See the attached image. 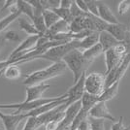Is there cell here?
Here are the masks:
<instances>
[{
	"label": "cell",
	"mask_w": 130,
	"mask_h": 130,
	"mask_svg": "<svg viewBox=\"0 0 130 130\" xmlns=\"http://www.w3.org/2000/svg\"><path fill=\"white\" fill-rule=\"evenodd\" d=\"M82 109V102L81 100L78 101L76 103L70 105L65 111V116L63 119L61 120L59 123L58 129L57 130H69L71 124L73 123L74 119H76L77 115L79 114V112Z\"/></svg>",
	"instance_id": "ba28073f"
},
{
	"label": "cell",
	"mask_w": 130,
	"mask_h": 130,
	"mask_svg": "<svg viewBox=\"0 0 130 130\" xmlns=\"http://www.w3.org/2000/svg\"><path fill=\"white\" fill-rule=\"evenodd\" d=\"M130 9V0H122L118 5V12L119 15H125Z\"/></svg>",
	"instance_id": "4dcf8cb0"
},
{
	"label": "cell",
	"mask_w": 130,
	"mask_h": 130,
	"mask_svg": "<svg viewBox=\"0 0 130 130\" xmlns=\"http://www.w3.org/2000/svg\"><path fill=\"white\" fill-rule=\"evenodd\" d=\"M102 53H104L103 49H102L101 45L98 43L95 46H93L92 48H90V49L85 51L83 53V55H84V58H85V60L87 61V63L88 64H91L92 62L94 61V59L97 56H99Z\"/></svg>",
	"instance_id": "d6986e66"
},
{
	"label": "cell",
	"mask_w": 130,
	"mask_h": 130,
	"mask_svg": "<svg viewBox=\"0 0 130 130\" xmlns=\"http://www.w3.org/2000/svg\"><path fill=\"white\" fill-rule=\"evenodd\" d=\"M98 13H99V18L107 22L109 24H119L120 23L118 18L115 16L112 10L109 8L108 5L102 2H98Z\"/></svg>",
	"instance_id": "7c38bea8"
},
{
	"label": "cell",
	"mask_w": 130,
	"mask_h": 130,
	"mask_svg": "<svg viewBox=\"0 0 130 130\" xmlns=\"http://www.w3.org/2000/svg\"><path fill=\"white\" fill-rule=\"evenodd\" d=\"M66 69H67V66L63 61L55 62L45 69L35 71V72L30 73L29 75H27L23 81V85L25 87H31V86H36L39 84H43L47 80L61 76Z\"/></svg>",
	"instance_id": "6da1fadb"
},
{
	"label": "cell",
	"mask_w": 130,
	"mask_h": 130,
	"mask_svg": "<svg viewBox=\"0 0 130 130\" xmlns=\"http://www.w3.org/2000/svg\"><path fill=\"white\" fill-rule=\"evenodd\" d=\"M3 75L9 80H18L22 77V71L17 64L10 65L3 71Z\"/></svg>",
	"instance_id": "d4e9b609"
},
{
	"label": "cell",
	"mask_w": 130,
	"mask_h": 130,
	"mask_svg": "<svg viewBox=\"0 0 130 130\" xmlns=\"http://www.w3.org/2000/svg\"><path fill=\"white\" fill-rule=\"evenodd\" d=\"M43 12L38 11V10H34V20L32 21V23L34 26L36 27V29L39 31L41 36H45L46 33L48 32V28L46 26V23L42 16Z\"/></svg>",
	"instance_id": "ffe728a7"
},
{
	"label": "cell",
	"mask_w": 130,
	"mask_h": 130,
	"mask_svg": "<svg viewBox=\"0 0 130 130\" xmlns=\"http://www.w3.org/2000/svg\"><path fill=\"white\" fill-rule=\"evenodd\" d=\"M88 120H89V124H90V129L91 130H105L104 119H93V118L88 117Z\"/></svg>",
	"instance_id": "f1b7e54d"
},
{
	"label": "cell",
	"mask_w": 130,
	"mask_h": 130,
	"mask_svg": "<svg viewBox=\"0 0 130 130\" xmlns=\"http://www.w3.org/2000/svg\"><path fill=\"white\" fill-rule=\"evenodd\" d=\"M4 37H5L6 41H12V42H20V41H22L19 33L16 32V31H13V30L6 32Z\"/></svg>",
	"instance_id": "836d02e7"
},
{
	"label": "cell",
	"mask_w": 130,
	"mask_h": 130,
	"mask_svg": "<svg viewBox=\"0 0 130 130\" xmlns=\"http://www.w3.org/2000/svg\"><path fill=\"white\" fill-rule=\"evenodd\" d=\"M21 15H22V13L19 11V12H16V13H11L10 15H8L4 19H2L0 21V32L3 31L4 29H6L13 22H15L16 20H18Z\"/></svg>",
	"instance_id": "484cf974"
},
{
	"label": "cell",
	"mask_w": 130,
	"mask_h": 130,
	"mask_svg": "<svg viewBox=\"0 0 130 130\" xmlns=\"http://www.w3.org/2000/svg\"><path fill=\"white\" fill-rule=\"evenodd\" d=\"M17 7L22 14L26 15L31 21L34 20V8L28 3V1L17 0Z\"/></svg>",
	"instance_id": "603a6c76"
},
{
	"label": "cell",
	"mask_w": 130,
	"mask_h": 130,
	"mask_svg": "<svg viewBox=\"0 0 130 130\" xmlns=\"http://www.w3.org/2000/svg\"><path fill=\"white\" fill-rule=\"evenodd\" d=\"M40 37H41L40 35L28 36L25 40L22 41L21 44L12 52L11 54L8 57V59H15V58H19L21 56L25 55L27 53H29L30 51H32L34 49V47L36 46V44H37Z\"/></svg>",
	"instance_id": "52a82bcc"
},
{
	"label": "cell",
	"mask_w": 130,
	"mask_h": 130,
	"mask_svg": "<svg viewBox=\"0 0 130 130\" xmlns=\"http://www.w3.org/2000/svg\"><path fill=\"white\" fill-rule=\"evenodd\" d=\"M129 33H130V29H129Z\"/></svg>",
	"instance_id": "60d3db41"
},
{
	"label": "cell",
	"mask_w": 130,
	"mask_h": 130,
	"mask_svg": "<svg viewBox=\"0 0 130 130\" xmlns=\"http://www.w3.org/2000/svg\"><path fill=\"white\" fill-rule=\"evenodd\" d=\"M38 128L39 125L37 123V119L34 117H30L26 119V122L22 130H37Z\"/></svg>",
	"instance_id": "f546056e"
},
{
	"label": "cell",
	"mask_w": 130,
	"mask_h": 130,
	"mask_svg": "<svg viewBox=\"0 0 130 130\" xmlns=\"http://www.w3.org/2000/svg\"><path fill=\"white\" fill-rule=\"evenodd\" d=\"M119 82L114 84L112 87L106 88L104 92L99 96V102L102 101V102H107L109 100L113 99L114 97L117 96L118 91H119Z\"/></svg>",
	"instance_id": "7402d4cb"
},
{
	"label": "cell",
	"mask_w": 130,
	"mask_h": 130,
	"mask_svg": "<svg viewBox=\"0 0 130 130\" xmlns=\"http://www.w3.org/2000/svg\"><path fill=\"white\" fill-rule=\"evenodd\" d=\"M87 4L89 14H91L93 16L99 17V13H98V1L89 0V1H87Z\"/></svg>",
	"instance_id": "d6a6232c"
},
{
	"label": "cell",
	"mask_w": 130,
	"mask_h": 130,
	"mask_svg": "<svg viewBox=\"0 0 130 130\" xmlns=\"http://www.w3.org/2000/svg\"><path fill=\"white\" fill-rule=\"evenodd\" d=\"M89 118H93V119H106V120H111L114 121L115 117L110 113L108 107L106 105V102H98L93 108L90 110L89 114H88Z\"/></svg>",
	"instance_id": "30bf717a"
},
{
	"label": "cell",
	"mask_w": 130,
	"mask_h": 130,
	"mask_svg": "<svg viewBox=\"0 0 130 130\" xmlns=\"http://www.w3.org/2000/svg\"><path fill=\"white\" fill-rule=\"evenodd\" d=\"M111 130H130V125L129 126H124V124H123V117H120L118 122L112 124Z\"/></svg>",
	"instance_id": "e575fe53"
},
{
	"label": "cell",
	"mask_w": 130,
	"mask_h": 130,
	"mask_svg": "<svg viewBox=\"0 0 130 130\" xmlns=\"http://www.w3.org/2000/svg\"><path fill=\"white\" fill-rule=\"evenodd\" d=\"M87 17V16H86ZM86 17H83V18H78V19H74L73 22L70 23V32L73 34H78V33L82 32L85 29V18Z\"/></svg>",
	"instance_id": "4316f807"
},
{
	"label": "cell",
	"mask_w": 130,
	"mask_h": 130,
	"mask_svg": "<svg viewBox=\"0 0 130 130\" xmlns=\"http://www.w3.org/2000/svg\"><path fill=\"white\" fill-rule=\"evenodd\" d=\"M42 16H43V19L44 21H45V23H46V26H47L48 29L60 21V18L53 10H45L42 13Z\"/></svg>",
	"instance_id": "cb8c5ba5"
},
{
	"label": "cell",
	"mask_w": 130,
	"mask_h": 130,
	"mask_svg": "<svg viewBox=\"0 0 130 130\" xmlns=\"http://www.w3.org/2000/svg\"><path fill=\"white\" fill-rule=\"evenodd\" d=\"M18 22H19V25L21 27V29L23 30L25 33L29 34L30 36H37V35H40L39 31L36 29V27L34 26V24L29 22L27 20H24V19H22V18H19L18 19ZM41 36V35H40Z\"/></svg>",
	"instance_id": "44dd1931"
},
{
	"label": "cell",
	"mask_w": 130,
	"mask_h": 130,
	"mask_svg": "<svg viewBox=\"0 0 130 130\" xmlns=\"http://www.w3.org/2000/svg\"><path fill=\"white\" fill-rule=\"evenodd\" d=\"M73 3H74V1H72V0H60V8H62V9H68V10H70L72 5H73Z\"/></svg>",
	"instance_id": "74e56055"
},
{
	"label": "cell",
	"mask_w": 130,
	"mask_h": 130,
	"mask_svg": "<svg viewBox=\"0 0 130 130\" xmlns=\"http://www.w3.org/2000/svg\"><path fill=\"white\" fill-rule=\"evenodd\" d=\"M122 59H123V57L119 56V54L114 51V49L107 51L105 53V62H106V73H105V75H107L114 68L121 64Z\"/></svg>",
	"instance_id": "4fadbf2b"
},
{
	"label": "cell",
	"mask_w": 130,
	"mask_h": 130,
	"mask_svg": "<svg viewBox=\"0 0 130 130\" xmlns=\"http://www.w3.org/2000/svg\"><path fill=\"white\" fill-rule=\"evenodd\" d=\"M70 32V24L65 21L60 20L54 25L48 29V32L46 33L45 36H52V35H56L60 33H68Z\"/></svg>",
	"instance_id": "e0dca14e"
},
{
	"label": "cell",
	"mask_w": 130,
	"mask_h": 130,
	"mask_svg": "<svg viewBox=\"0 0 130 130\" xmlns=\"http://www.w3.org/2000/svg\"><path fill=\"white\" fill-rule=\"evenodd\" d=\"M81 102H82V110H84L85 112H87V113L89 114L90 110L99 102V97L91 95V94H89L87 92H85L84 96L81 99Z\"/></svg>",
	"instance_id": "ac0fdd59"
},
{
	"label": "cell",
	"mask_w": 130,
	"mask_h": 130,
	"mask_svg": "<svg viewBox=\"0 0 130 130\" xmlns=\"http://www.w3.org/2000/svg\"><path fill=\"white\" fill-rule=\"evenodd\" d=\"M59 121H56V120H51L48 123L44 125L45 126V130H57L58 129V126H59Z\"/></svg>",
	"instance_id": "d590c367"
},
{
	"label": "cell",
	"mask_w": 130,
	"mask_h": 130,
	"mask_svg": "<svg viewBox=\"0 0 130 130\" xmlns=\"http://www.w3.org/2000/svg\"><path fill=\"white\" fill-rule=\"evenodd\" d=\"M67 97V93L59 95L57 97H50V98H41L31 102H22V103H12V104H0V109H16L14 114H26L33 110H36L39 107L49 104L54 101H57L59 99Z\"/></svg>",
	"instance_id": "3957f363"
},
{
	"label": "cell",
	"mask_w": 130,
	"mask_h": 130,
	"mask_svg": "<svg viewBox=\"0 0 130 130\" xmlns=\"http://www.w3.org/2000/svg\"><path fill=\"white\" fill-rule=\"evenodd\" d=\"M119 43L120 42H119L117 39H115L107 31H102L99 33V44L101 45L104 53H106L109 50L114 49Z\"/></svg>",
	"instance_id": "9a60e30c"
},
{
	"label": "cell",
	"mask_w": 130,
	"mask_h": 130,
	"mask_svg": "<svg viewBox=\"0 0 130 130\" xmlns=\"http://www.w3.org/2000/svg\"><path fill=\"white\" fill-rule=\"evenodd\" d=\"M75 2H76L77 6H78L84 13H87V14L89 13V12H88V8H87V1H86V0H75Z\"/></svg>",
	"instance_id": "8d00e7d4"
},
{
	"label": "cell",
	"mask_w": 130,
	"mask_h": 130,
	"mask_svg": "<svg viewBox=\"0 0 130 130\" xmlns=\"http://www.w3.org/2000/svg\"><path fill=\"white\" fill-rule=\"evenodd\" d=\"M70 12L71 14H72V16H73V18L74 19H78V18H83V17H86L87 15V13H84V12L82 11L81 9L77 6L76 2L74 1V3H73V5H72V7H71L70 9ZM89 14V13H88Z\"/></svg>",
	"instance_id": "1f68e13d"
},
{
	"label": "cell",
	"mask_w": 130,
	"mask_h": 130,
	"mask_svg": "<svg viewBox=\"0 0 130 130\" xmlns=\"http://www.w3.org/2000/svg\"><path fill=\"white\" fill-rule=\"evenodd\" d=\"M99 33L100 32H92L90 35H88L83 40H80V45H79V51L84 53L85 51L90 49L93 46H95L96 44L99 43Z\"/></svg>",
	"instance_id": "2e32d148"
},
{
	"label": "cell",
	"mask_w": 130,
	"mask_h": 130,
	"mask_svg": "<svg viewBox=\"0 0 130 130\" xmlns=\"http://www.w3.org/2000/svg\"><path fill=\"white\" fill-rule=\"evenodd\" d=\"M0 119L5 130H16L22 119H27L25 114H4L0 111Z\"/></svg>",
	"instance_id": "9c48e42d"
},
{
	"label": "cell",
	"mask_w": 130,
	"mask_h": 130,
	"mask_svg": "<svg viewBox=\"0 0 130 130\" xmlns=\"http://www.w3.org/2000/svg\"><path fill=\"white\" fill-rule=\"evenodd\" d=\"M63 62L66 64L67 68L73 73L74 84L79 81L85 73H87V69L90 65L85 60L83 53L79 50H74L70 52L63 58Z\"/></svg>",
	"instance_id": "7a4b0ae2"
},
{
	"label": "cell",
	"mask_w": 130,
	"mask_h": 130,
	"mask_svg": "<svg viewBox=\"0 0 130 130\" xmlns=\"http://www.w3.org/2000/svg\"><path fill=\"white\" fill-rule=\"evenodd\" d=\"M76 130H80V129H79V128H77V129Z\"/></svg>",
	"instance_id": "ab89813d"
},
{
	"label": "cell",
	"mask_w": 130,
	"mask_h": 130,
	"mask_svg": "<svg viewBox=\"0 0 130 130\" xmlns=\"http://www.w3.org/2000/svg\"><path fill=\"white\" fill-rule=\"evenodd\" d=\"M105 83H106L105 74L95 73V72L90 73L86 76V81H85L86 92L99 97L105 90Z\"/></svg>",
	"instance_id": "5b68a950"
},
{
	"label": "cell",
	"mask_w": 130,
	"mask_h": 130,
	"mask_svg": "<svg viewBox=\"0 0 130 130\" xmlns=\"http://www.w3.org/2000/svg\"><path fill=\"white\" fill-rule=\"evenodd\" d=\"M107 32H109L115 39H117L119 42H124L127 34L129 31H127L125 25L119 23V24H108Z\"/></svg>",
	"instance_id": "5bb4252c"
},
{
	"label": "cell",
	"mask_w": 130,
	"mask_h": 130,
	"mask_svg": "<svg viewBox=\"0 0 130 130\" xmlns=\"http://www.w3.org/2000/svg\"><path fill=\"white\" fill-rule=\"evenodd\" d=\"M79 45H80V40H73L69 43L64 44V45H60V46L50 49L45 54L38 56L37 59H39V58L47 59L54 62V63L63 61V58L70 52L79 49Z\"/></svg>",
	"instance_id": "277c9868"
},
{
	"label": "cell",
	"mask_w": 130,
	"mask_h": 130,
	"mask_svg": "<svg viewBox=\"0 0 130 130\" xmlns=\"http://www.w3.org/2000/svg\"><path fill=\"white\" fill-rule=\"evenodd\" d=\"M0 130H5V128H4V125H3V122H2L1 119H0Z\"/></svg>",
	"instance_id": "f35d334b"
},
{
	"label": "cell",
	"mask_w": 130,
	"mask_h": 130,
	"mask_svg": "<svg viewBox=\"0 0 130 130\" xmlns=\"http://www.w3.org/2000/svg\"><path fill=\"white\" fill-rule=\"evenodd\" d=\"M53 11L59 17L60 20L65 21L66 22H68L69 24H70L71 22H73V20H74V18L72 16L70 10H68V9H62V8L59 7V8H56V9H53Z\"/></svg>",
	"instance_id": "83f0119b"
},
{
	"label": "cell",
	"mask_w": 130,
	"mask_h": 130,
	"mask_svg": "<svg viewBox=\"0 0 130 130\" xmlns=\"http://www.w3.org/2000/svg\"><path fill=\"white\" fill-rule=\"evenodd\" d=\"M86 76H87V73H85L81 77V79L77 82V83H75L68 89V91L66 92L67 93V102H66V105L68 107L70 105H72V104L80 101L82 98H83V96H84V94L86 92V89H85Z\"/></svg>",
	"instance_id": "8992f818"
},
{
	"label": "cell",
	"mask_w": 130,
	"mask_h": 130,
	"mask_svg": "<svg viewBox=\"0 0 130 130\" xmlns=\"http://www.w3.org/2000/svg\"><path fill=\"white\" fill-rule=\"evenodd\" d=\"M50 85L48 84H39L36 86H31V87H26V98L24 102H31L41 99L42 95L47 91V89L50 88Z\"/></svg>",
	"instance_id": "8fae6325"
}]
</instances>
